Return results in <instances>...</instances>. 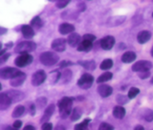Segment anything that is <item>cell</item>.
Wrapping results in <instances>:
<instances>
[{
    "label": "cell",
    "mask_w": 153,
    "mask_h": 130,
    "mask_svg": "<svg viewBox=\"0 0 153 130\" xmlns=\"http://www.w3.org/2000/svg\"><path fill=\"white\" fill-rule=\"evenodd\" d=\"M113 78V74L111 72H105V73L102 74L99 78L97 79V82L100 84V83H102V82H106V81L110 80Z\"/></svg>",
    "instance_id": "26"
},
{
    "label": "cell",
    "mask_w": 153,
    "mask_h": 130,
    "mask_svg": "<svg viewBox=\"0 0 153 130\" xmlns=\"http://www.w3.org/2000/svg\"><path fill=\"white\" fill-rule=\"evenodd\" d=\"M13 45V42H9V43H7V44H6V49H8V48H11Z\"/></svg>",
    "instance_id": "51"
},
{
    "label": "cell",
    "mask_w": 153,
    "mask_h": 130,
    "mask_svg": "<svg viewBox=\"0 0 153 130\" xmlns=\"http://www.w3.org/2000/svg\"><path fill=\"white\" fill-rule=\"evenodd\" d=\"M25 79H26V74L23 73V72H20L16 77H14L13 79L10 80V84L13 87H19V86H21L23 84Z\"/></svg>",
    "instance_id": "12"
},
{
    "label": "cell",
    "mask_w": 153,
    "mask_h": 130,
    "mask_svg": "<svg viewBox=\"0 0 153 130\" xmlns=\"http://www.w3.org/2000/svg\"><path fill=\"white\" fill-rule=\"evenodd\" d=\"M152 17H153V13H152Z\"/></svg>",
    "instance_id": "54"
},
{
    "label": "cell",
    "mask_w": 153,
    "mask_h": 130,
    "mask_svg": "<svg viewBox=\"0 0 153 130\" xmlns=\"http://www.w3.org/2000/svg\"><path fill=\"white\" fill-rule=\"evenodd\" d=\"M42 130H53V124L50 123L42 124Z\"/></svg>",
    "instance_id": "41"
},
{
    "label": "cell",
    "mask_w": 153,
    "mask_h": 130,
    "mask_svg": "<svg viewBox=\"0 0 153 130\" xmlns=\"http://www.w3.org/2000/svg\"><path fill=\"white\" fill-rule=\"evenodd\" d=\"M136 59V54L134 52H126L122 56V61L123 63H130Z\"/></svg>",
    "instance_id": "23"
},
{
    "label": "cell",
    "mask_w": 153,
    "mask_h": 130,
    "mask_svg": "<svg viewBox=\"0 0 153 130\" xmlns=\"http://www.w3.org/2000/svg\"><path fill=\"white\" fill-rule=\"evenodd\" d=\"M138 77L141 79H146L148 78V77H150V72L149 71H147V72H141V73H138Z\"/></svg>",
    "instance_id": "39"
},
{
    "label": "cell",
    "mask_w": 153,
    "mask_h": 130,
    "mask_svg": "<svg viewBox=\"0 0 153 130\" xmlns=\"http://www.w3.org/2000/svg\"><path fill=\"white\" fill-rule=\"evenodd\" d=\"M94 77L90 74H83L78 80V85L81 89H89L93 84Z\"/></svg>",
    "instance_id": "5"
},
{
    "label": "cell",
    "mask_w": 153,
    "mask_h": 130,
    "mask_svg": "<svg viewBox=\"0 0 153 130\" xmlns=\"http://www.w3.org/2000/svg\"><path fill=\"white\" fill-rule=\"evenodd\" d=\"M23 130H36V128L33 127V126H26L25 127L23 128Z\"/></svg>",
    "instance_id": "47"
},
{
    "label": "cell",
    "mask_w": 153,
    "mask_h": 130,
    "mask_svg": "<svg viewBox=\"0 0 153 130\" xmlns=\"http://www.w3.org/2000/svg\"><path fill=\"white\" fill-rule=\"evenodd\" d=\"M150 54H151V56H153V47L151 48V51H150Z\"/></svg>",
    "instance_id": "52"
},
{
    "label": "cell",
    "mask_w": 153,
    "mask_h": 130,
    "mask_svg": "<svg viewBox=\"0 0 153 130\" xmlns=\"http://www.w3.org/2000/svg\"><path fill=\"white\" fill-rule=\"evenodd\" d=\"M150 83H152V84H153V77H152L151 79H150Z\"/></svg>",
    "instance_id": "53"
},
{
    "label": "cell",
    "mask_w": 153,
    "mask_h": 130,
    "mask_svg": "<svg viewBox=\"0 0 153 130\" xmlns=\"http://www.w3.org/2000/svg\"><path fill=\"white\" fill-rule=\"evenodd\" d=\"M134 130H145V128H143L142 126H137L135 128H134Z\"/></svg>",
    "instance_id": "50"
},
{
    "label": "cell",
    "mask_w": 153,
    "mask_h": 130,
    "mask_svg": "<svg viewBox=\"0 0 153 130\" xmlns=\"http://www.w3.org/2000/svg\"><path fill=\"white\" fill-rule=\"evenodd\" d=\"M92 49H93V43L85 40L80 42L79 45L78 46V51L79 52H89Z\"/></svg>",
    "instance_id": "24"
},
{
    "label": "cell",
    "mask_w": 153,
    "mask_h": 130,
    "mask_svg": "<svg viewBox=\"0 0 153 130\" xmlns=\"http://www.w3.org/2000/svg\"><path fill=\"white\" fill-rule=\"evenodd\" d=\"M10 98H11L13 103H18L22 100L25 98V95L21 91H17V90H9L6 93Z\"/></svg>",
    "instance_id": "11"
},
{
    "label": "cell",
    "mask_w": 153,
    "mask_h": 130,
    "mask_svg": "<svg viewBox=\"0 0 153 130\" xmlns=\"http://www.w3.org/2000/svg\"><path fill=\"white\" fill-rule=\"evenodd\" d=\"M100 47L102 48L103 50H111L112 48L115 45V38L112 36H104L103 38L100 39Z\"/></svg>",
    "instance_id": "9"
},
{
    "label": "cell",
    "mask_w": 153,
    "mask_h": 130,
    "mask_svg": "<svg viewBox=\"0 0 153 130\" xmlns=\"http://www.w3.org/2000/svg\"><path fill=\"white\" fill-rule=\"evenodd\" d=\"M86 10V5L83 2H80L78 4V11L79 12H83Z\"/></svg>",
    "instance_id": "43"
},
{
    "label": "cell",
    "mask_w": 153,
    "mask_h": 130,
    "mask_svg": "<svg viewBox=\"0 0 153 130\" xmlns=\"http://www.w3.org/2000/svg\"><path fill=\"white\" fill-rule=\"evenodd\" d=\"M72 106H73V99L69 97L62 98L59 102V115L62 119H66L69 117Z\"/></svg>",
    "instance_id": "1"
},
{
    "label": "cell",
    "mask_w": 153,
    "mask_h": 130,
    "mask_svg": "<svg viewBox=\"0 0 153 130\" xmlns=\"http://www.w3.org/2000/svg\"><path fill=\"white\" fill-rule=\"evenodd\" d=\"M30 114L32 115V116H35L36 115V105L32 103L30 105Z\"/></svg>",
    "instance_id": "44"
},
{
    "label": "cell",
    "mask_w": 153,
    "mask_h": 130,
    "mask_svg": "<svg viewBox=\"0 0 153 130\" xmlns=\"http://www.w3.org/2000/svg\"><path fill=\"white\" fill-rule=\"evenodd\" d=\"M69 3H70V0H65V1L64 0H60V1H57L56 5L59 9H62V8H65Z\"/></svg>",
    "instance_id": "37"
},
{
    "label": "cell",
    "mask_w": 153,
    "mask_h": 130,
    "mask_svg": "<svg viewBox=\"0 0 153 130\" xmlns=\"http://www.w3.org/2000/svg\"><path fill=\"white\" fill-rule=\"evenodd\" d=\"M74 63L73 62H71V61H68V60H63V61H61V63L59 64V67L60 68H66V67H68L70 65H73Z\"/></svg>",
    "instance_id": "40"
},
{
    "label": "cell",
    "mask_w": 153,
    "mask_h": 130,
    "mask_svg": "<svg viewBox=\"0 0 153 130\" xmlns=\"http://www.w3.org/2000/svg\"><path fill=\"white\" fill-rule=\"evenodd\" d=\"M54 112H55V105L54 104H50L49 106L46 108L44 114H43V116H42V118L40 120V123L42 124L47 123L48 122H49V120L51 119L52 115L54 114Z\"/></svg>",
    "instance_id": "15"
},
{
    "label": "cell",
    "mask_w": 153,
    "mask_h": 130,
    "mask_svg": "<svg viewBox=\"0 0 153 130\" xmlns=\"http://www.w3.org/2000/svg\"><path fill=\"white\" fill-rule=\"evenodd\" d=\"M55 130H65V128H64V126H57L55 128Z\"/></svg>",
    "instance_id": "49"
},
{
    "label": "cell",
    "mask_w": 153,
    "mask_h": 130,
    "mask_svg": "<svg viewBox=\"0 0 153 130\" xmlns=\"http://www.w3.org/2000/svg\"><path fill=\"white\" fill-rule=\"evenodd\" d=\"M4 130H18L16 128H14L13 126H6L4 128Z\"/></svg>",
    "instance_id": "48"
},
{
    "label": "cell",
    "mask_w": 153,
    "mask_h": 130,
    "mask_svg": "<svg viewBox=\"0 0 153 130\" xmlns=\"http://www.w3.org/2000/svg\"><path fill=\"white\" fill-rule=\"evenodd\" d=\"M13 103L11 98L6 93L0 94V110H6Z\"/></svg>",
    "instance_id": "14"
},
{
    "label": "cell",
    "mask_w": 153,
    "mask_h": 130,
    "mask_svg": "<svg viewBox=\"0 0 153 130\" xmlns=\"http://www.w3.org/2000/svg\"><path fill=\"white\" fill-rule=\"evenodd\" d=\"M14 128H16V129H18V128H20L21 126H22V122L21 121H16L13 123V126Z\"/></svg>",
    "instance_id": "45"
},
{
    "label": "cell",
    "mask_w": 153,
    "mask_h": 130,
    "mask_svg": "<svg viewBox=\"0 0 153 130\" xmlns=\"http://www.w3.org/2000/svg\"><path fill=\"white\" fill-rule=\"evenodd\" d=\"M128 99L129 98L126 97V96H124V95H119L117 97V102L120 104H124V103H126L128 102Z\"/></svg>",
    "instance_id": "35"
},
{
    "label": "cell",
    "mask_w": 153,
    "mask_h": 130,
    "mask_svg": "<svg viewBox=\"0 0 153 130\" xmlns=\"http://www.w3.org/2000/svg\"><path fill=\"white\" fill-rule=\"evenodd\" d=\"M80 39H81V37L79 33H71V35H69L68 38H67V42H68V44L71 47H76L79 45Z\"/></svg>",
    "instance_id": "18"
},
{
    "label": "cell",
    "mask_w": 153,
    "mask_h": 130,
    "mask_svg": "<svg viewBox=\"0 0 153 130\" xmlns=\"http://www.w3.org/2000/svg\"><path fill=\"white\" fill-rule=\"evenodd\" d=\"M20 72L21 71L13 68V67H5V68L1 69V71H0V77H1L2 79H12L14 77H16Z\"/></svg>",
    "instance_id": "7"
},
{
    "label": "cell",
    "mask_w": 153,
    "mask_h": 130,
    "mask_svg": "<svg viewBox=\"0 0 153 130\" xmlns=\"http://www.w3.org/2000/svg\"><path fill=\"white\" fill-rule=\"evenodd\" d=\"M46 78H47L46 73L43 70L36 71L32 76V84L33 86H39L46 80Z\"/></svg>",
    "instance_id": "8"
},
{
    "label": "cell",
    "mask_w": 153,
    "mask_h": 130,
    "mask_svg": "<svg viewBox=\"0 0 153 130\" xmlns=\"http://www.w3.org/2000/svg\"><path fill=\"white\" fill-rule=\"evenodd\" d=\"M40 62L45 66H53L57 63V61L59 60V56L55 53L52 52H45L42 53L39 57Z\"/></svg>",
    "instance_id": "2"
},
{
    "label": "cell",
    "mask_w": 153,
    "mask_h": 130,
    "mask_svg": "<svg viewBox=\"0 0 153 130\" xmlns=\"http://www.w3.org/2000/svg\"><path fill=\"white\" fill-rule=\"evenodd\" d=\"M51 47L56 52H63L66 49V40L64 38H56L52 42Z\"/></svg>",
    "instance_id": "10"
},
{
    "label": "cell",
    "mask_w": 153,
    "mask_h": 130,
    "mask_svg": "<svg viewBox=\"0 0 153 130\" xmlns=\"http://www.w3.org/2000/svg\"><path fill=\"white\" fill-rule=\"evenodd\" d=\"M47 103V99L44 97H40L36 100V107L39 109H42L43 107H45V105Z\"/></svg>",
    "instance_id": "33"
},
{
    "label": "cell",
    "mask_w": 153,
    "mask_h": 130,
    "mask_svg": "<svg viewBox=\"0 0 153 130\" xmlns=\"http://www.w3.org/2000/svg\"><path fill=\"white\" fill-rule=\"evenodd\" d=\"M112 66H113L112 59H104L102 62V64H100V69H102V70H108V69L111 68Z\"/></svg>",
    "instance_id": "31"
},
{
    "label": "cell",
    "mask_w": 153,
    "mask_h": 130,
    "mask_svg": "<svg viewBox=\"0 0 153 130\" xmlns=\"http://www.w3.org/2000/svg\"><path fill=\"white\" fill-rule=\"evenodd\" d=\"M143 118H145L146 122H152L153 121V110L146 109L145 115H143Z\"/></svg>",
    "instance_id": "34"
},
{
    "label": "cell",
    "mask_w": 153,
    "mask_h": 130,
    "mask_svg": "<svg viewBox=\"0 0 153 130\" xmlns=\"http://www.w3.org/2000/svg\"><path fill=\"white\" fill-rule=\"evenodd\" d=\"M81 115H82L81 110L79 108H75L73 111H72V113L70 115V118L72 121H78V120L81 117Z\"/></svg>",
    "instance_id": "29"
},
{
    "label": "cell",
    "mask_w": 153,
    "mask_h": 130,
    "mask_svg": "<svg viewBox=\"0 0 153 130\" xmlns=\"http://www.w3.org/2000/svg\"><path fill=\"white\" fill-rule=\"evenodd\" d=\"M36 48V44L33 41L31 40H25L20 43H18L16 47V52L18 54H28L33 51H35Z\"/></svg>",
    "instance_id": "3"
},
{
    "label": "cell",
    "mask_w": 153,
    "mask_h": 130,
    "mask_svg": "<svg viewBox=\"0 0 153 130\" xmlns=\"http://www.w3.org/2000/svg\"><path fill=\"white\" fill-rule=\"evenodd\" d=\"M21 33L23 36L29 39V38H32L35 36V31H33V29L30 26V25H23L21 27Z\"/></svg>",
    "instance_id": "21"
},
{
    "label": "cell",
    "mask_w": 153,
    "mask_h": 130,
    "mask_svg": "<svg viewBox=\"0 0 153 130\" xmlns=\"http://www.w3.org/2000/svg\"><path fill=\"white\" fill-rule=\"evenodd\" d=\"M82 39L85 41H89V42H93L96 40V36L94 35H91V33H86L82 36Z\"/></svg>",
    "instance_id": "38"
},
{
    "label": "cell",
    "mask_w": 153,
    "mask_h": 130,
    "mask_svg": "<svg viewBox=\"0 0 153 130\" xmlns=\"http://www.w3.org/2000/svg\"><path fill=\"white\" fill-rule=\"evenodd\" d=\"M72 77H73V74H72V71L69 70V69H65L64 71H62V72H61L59 82H60L61 84H66V83H68L69 81L72 79Z\"/></svg>",
    "instance_id": "19"
},
{
    "label": "cell",
    "mask_w": 153,
    "mask_h": 130,
    "mask_svg": "<svg viewBox=\"0 0 153 130\" xmlns=\"http://www.w3.org/2000/svg\"><path fill=\"white\" fill-rule=\"evenodd\" d=\"M33 57L30 54H22L20 56H18L16 60H14V64L17 67H25L29 64H31L33 62Z\"/></svg>",
    "instance_id": "6"
},
{
    "label": "cell",
    "mask_w": 153,
    "mask_h": 130,
    "mask_svg": "<svg viewBox=\"0 0 153 130\" xmlns=\"http://www.w3.org/2000/svg\"><path fill=\"white\" fill-rule=\"evenodd\" d=\"M10 56H11L10 54H5V55L0 56V63H4V62H6L10 57Z\"/></svg>",
    "instance_id": "42"
},
{
    "label": "cell",
    "mask_w": 153,
    "mask_h": 130,
    "mask_svg": "<svg viewBox=\"0 0 153 130\" xmlns=\"http://www.w3.org/2000/svg\"><path fill=\"white\" fill-rule=\"evenodd\" d=\"M75 31V26L69 23H62L59 27V32L61 35H71Z\"/></svg>",
    "instance_id": "16"
},
{
    "label": "cell",
    "mask_w": 153,
    "mask_h": 130,
    "mask_svg": "<svg viewBox=\"0 0 153 130\" xmlns=\"http://www.w3.org/2000/svg\"><path fill=\"white\" fill-rule=\"evenodd\" d=\"M7 29L6 28H3V27H0V36H2L4 35V33H7Z\"/></svg>",
    "instance_id": "46"
},
{
    "label": "cell",
    "mask_w": 153,
    "mask_h": 130,
    "mask_svg": "<svg viewBox=\"0 0 153 130\" xmlns=\"http://www.w3.org/2000/svg\"><path fill=\"white\" fill-rule=\"evenodd\" d=\"M24 112H25V107H24L23 105H18V106H16L13 109L12 116L13 118H19L24 114Z\"/></svg>",
    "instance_id": "28"
},
{
    "label": "cell",
    "mask_w": 153,
    "mask_h": 130,
    "mask_svg": "<svg viewBox=\"0 0 153 130\" xmlns=\"http://www.w3.org/2000/svg\"><path fill=\"white\" fill-rule=\"evenodd\" d=\"M31 27L35 29H39L43 26V21L39 16H35L31 20Z\"/></svg>",
    "instance_id": "27"
},
{
    "label": "cell",
    "mask_w": 153,
    "mask_h": 130,
    "mask_svg": "<svg viewBox=\"0 0 153 130\" xmlns=\"http://www.w3.org/2000/svg\"><path fill=\"white\" fill-rule=\"evenodd\" d=\"M113 116L117 119H123L126 116V109L124 107L121 106V105H118V106H115L113 108Z\"/></svg>",
    "instance_id": "22"
},
{
    "label": "cell",
    "mask_w": 153,
    "mask_h": 130,
    "mask_svg": "<svg viewBox=\"0 0 153 130\" xmlns=\"http://www.w3.org/2000/svg\"><path fill=\"white\" fill-rule=\"evenodd\" d=\"M152 68V63L148 60H140L137 61L136 63H134L132 65V71L134 72H138V73H141V72H147Z\"/></svg>",
    "instance_id": "4"
},
{
    "label": "cell",
    "mask_w": 153,
    "mask_h": 130,
    "mask_svg": "<svg viewBox=\"0 0 153 130\" xmlns=\"http://www.w3.org/2000/svg\"><path fill=\"white\" fill-rule=\"evenodd\" d=\"M126 20V16H112L110 17L107 20V25L109 27H116L120 26L121 24H123Z\"/></svg>",
    "instance_id": "17"
},
{
    "label": "cell",
    "mask_w": 153,
    "mask_h": 130,
    "mask_svg": "<svg viewBox=\"0 0 153 130\" xmlns=\"http://www.w3.org/2000/svg\"><path fill=\"white\" fill-rule=\"evenodd\" d=\"M78 63L80 65V66H82L84 69L86 70H95L96 69V63H95V61L94 60H80L79 61Z\"/></svg>",
    "instance_id": "25"
},
{
    "label": "cell",
    "mask_w": 153,
    "mask_h": 130,
    "mask_svg": "<svg viewBox=\"0 0 153 130\" xmlns=\"http://www.w3.org/2000/svg\"><path fill=\"white\" fill-rule=\"evenodd\" d=\"M150 38H151V33L149 31H142L137 36V40L140 44H145Z\"/></svg>",
    "instance_id": "20"
},
{
    "label": "cell",
    "mask_w": 153,
    "mask_h": 130,
    "mask_svg": "<svg viewBox=\"0 0 153 130\" xmlns=\"http://www.w3.org/2000/svg\"><path fill=\"white\" fill-rule=\"evenodd\" d=\"M139 93H140V90L136 87H132V88L129 89L127 97L129 98V100H132V99L135 98L137 95H139Z\"/></svg>",
    "instance_id": "32"
},
{
    "label": "cell",
    "mask_w": 153,
    "mask_h": 130,
    "mask_svg": "<svg viewBox=\"0 0 153 130\" xmlns=\"http://www.w3.org/2000/svg\"><path fill=\"white\" fill-rule=\"evenodd\" d=\"M99 130H114V127L107 123H102L99 126Z\"/></svg>",
    "instance_id": "36"
},
{
    "label": "cell",
    "mask_w": 153,
    "mask_h": 130,
    "mask_svg": "<svg viewBox=\"0 0 153 130\" xmlns=\"http://www.w3.org/2000/svg\"><path fill=\"white\" fill-rule=\"evenodd\" d=\"M90 122L89 119H86L82 123H80L79 124H76L74 129L75 130H87V126H88V123Z\"/></svg>",
    "instance_id": "30"
},
{
    "label": "cell",
    "mask_w": 153,
    "mask_h": 130,
    "mask_svg": "<svg viewBox=\"0 0 153 130\" xmlns=\"http://www.w3.org/2000/svg\"><path fill=\"white\" fill-rule=\"evenodd\" d=\"M98 93L100 94V96H102V98H107L110 95L113 93V89L111 86H109L107 84H100L98 86L97 88Z\"/></svg>",
    "instance_id": "13"
}]
</instances>
